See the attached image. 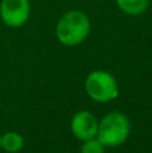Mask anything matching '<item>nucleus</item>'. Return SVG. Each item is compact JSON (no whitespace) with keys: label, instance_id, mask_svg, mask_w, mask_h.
I'll list each match as a JSON object with an SVG mask.
<instances>
[{"label":"nucleus","instance_id":"9","mask_svg":"<svg viewBox=\"0 0 152 153\" xmlns=\"http://www.w3.org/2000/svg\"><path fill=\"white\" fill-rule=\"evenodd\" d=\"M0 138H1V136H0Z\"/></svg>","mask_w":152,"mask_h":153},{"label":"nucleus","instance_id":"1","mask_svg":"<svg viewBox=\"0 0 152 153\" xmlns=\"http://www.w3.org/2000/svg\"><path fill=\"white\" fill-rule=\"evenodd\" d=\"M90 20L82 11L73 10L62 15L55 27L57 39L65 46H77L88 38Z\"/></svg>","mask_w":152,"mask_h":153},{"label":"nucleus","instance_id":"7","mask_svg":"<svg viewBox=\"0 0 152 153\" xmlns=\"http://www.w3.org/2000/svg\"><path fill=\"white\" fill-rule=\"evenodd\" d=\"M23 137L16 132H7L0 138V148L8 153H16L23 148Z\"/></svg>","mask_w":152,"mask_h":153},{"label":"nucleus","instance_id":"6","mask_svg":"<svg viewBox=\"0 0 152 153\" xmlns=\"http://www.w3.org/2000/svg\"><path fill=\"white\" fill-rule=\"evenodd\" d=\"M116 4L124 13L136 16L147 10L150 5V0H116Z\"/></svg>","mask_w":152,"mask_h":153},{"label":"nucleus","instance_id":"5","mask_svg":"<svg viewBox=\"0 0 152 153\" xmlns=\"http://www.w3.org/2000/svg\"><path fill=\"white\" fill-rule=\"evenodd\" d=\"M70 126H72V132L75 138L81 141H86L97 136L98 121L90 111L81 110L74 114Z\"/></svg>","mask_w":152,"mask_h":153},{"label":"nucleus","instance_id":"8","mask_svg":"<svg viewBox=\"0 0 152 153\" xmlns=\"http://www.w3.org/2000/svg\"><path fill=\"white\" fill-rule=\"evenodd\" d=\"M104 148L105 146L100 143L98 138L94 137L83 141L82 146H81V153H104Z\"/></svg>","mask_w":152,"mask_h":153},{"label":"nucleus","instance_id":"3","mask_svg":"<svg viewBox=\"0 0 152 153\" xmlns=\"http://www.w3.org/2000/svg\"><path fill=\"white\" fill-rule=\"evenodd\" d=\"M85 90L92 100L109 102L118 95V86L115 76L102 70L92 71L85 79Z\"/></svg>","mask_w":152,"mask_h":153},{"label":"nucleus","instance_id":"2","mask_svg":"<svg viewBox=\"0 0 152 153\" xmlns=\"http://www.w3.org/2000/svg\"><path fill=\"white\" fill-rule=\"evenodd\" d=\"M131 130L129 120L120 111H112L105 116L98 124L97 136L98 141L104 146L115 148L127 141Z\"/></svg>","mask_w":152,"mask_h":153},{"label":"nucleus","instance_id":"4","mask_svg":"<svg viewBox=\"0 0 152 153\" xmlns=\"http://www.w3.org/2000/svg\"><path fill=\"white\" fill-rule=\"evenodd\" d=\"M30 16L28 0H1L0 3V18L8 27L23 26Z\"/></svg>","mask_w":152,"mask_h":153}]
</instances>
